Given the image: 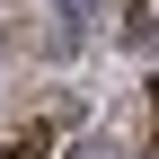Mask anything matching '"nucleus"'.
I'll return each instance as SVG.
<instances>
[{
    "label": "nucleus",
    "mask_w": 159,
    "mask_h": 159,
    "mask_svg": "<svg viewBox=\"0 0 159 159\" xmlns=\"http://www.w3.org/2000/svg\"><path fill=\"white\" fill-rule=\"evenodd\" d=\"M0 159H53V124H27V133H9V150Z\"/></svg>",
    "instance_id": "nucleus-1"
},
{
    "label": "nucleus",
    "mask_w": 159,
    "mask_h": 159,
    "mask_svg": "<svg viewBox=\"0 0 159 159\" xmlns=\"http://www.w3.org/2000/svg\"><path fill=\"white\" fill-rule=\"evenodd\" d=\"M150 27H159V18H150V0H124V35H133V44H150Z\"/></svg>",
    "instance_id": "nucleus-2"
},
{
    "label": "nucleus",
    "mask_w": 159,
    "mask_h": 159,
    "mask_svg": "<svg viewBox=\"0 0 159 159\" xmlns=\"http://www.w3.org/2000/svg\"><path fill=\"white\" fill-rule=\"evenodd\" d=\"M62 9V35H80V18H89V0H53Z\"/></svg>",
    "instance_id": "nucleus-3"
},
{
    "label": "nucleus",
    "mask_w": 159,
    "mask_h": 159,
    "mask_svg": "<svg viewBox=\"0 0 159 159\" xmlns=\"http://www.w3.org/2000/svg\"><path fill=\"white\" fill-rule=\"evenodd\" d=\"M71 159H124V150H115V142H106V133H97V142H80Z\"/></svg>",
    "instance_id": "nucleus-4"
},
{
    "label": "nucleus",
    "mask_w": 159,
    "mask_h": 159,
    "mask_svg": "<svg viewBox=\"0 0 159 159\" xmlns=\"http://www.w3.org/2000/svg\"><path fill=\"white\" fill-rule=\"evenodd\" d=\"M150 106H159V89H150Z\"/></svg>",
    "instance_id": "nucleus-5"
}]
</instances>
